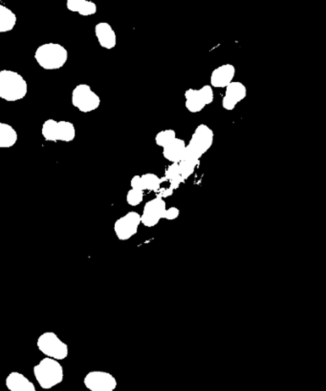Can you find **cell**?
<instances>
[{"label":"cell","mask_w":326,"mask_h":391,"mask_svg":"<svg viewBox=\"0 0 326 391\" xmlns=\"http://www.w3.org/2000/svg\"><path fill=\"white\" fill-rule=\"evenodd\" d=\"M175 137H177L175 131L173 129H167V130H163L156 135V143L160 147H165L168 143L173 142Z\"/></svg>","instance_id":"21"},{"label":"cell","mask_w":326,"mask_h":391,"mask_svg":"<svg viewBox=\"0 0 326 391\" xmlns=\"http://www.w3.org/2000/svg\"><path fill=\"white\" fill-rule=\"evenodd\" d=\"M66 7L70 12L78 13L83 16L95 15L97 5L90 0H66Z\"/></svg>","instance_id":"16"},{"label":"cell","mask_w":326,"mask_h":391,"mask_svg":"<svg viewBox=\"0 0 326 391\" xmlns=\"http://www.w3.org/2000/svg\"><path fill=\"white\" fill-rule=\"evenodd\" d=\"M27 81L21 74L11 70L0 71V98L6 101H19L26 97Z\"/></svg>","instance_id":"1"},{"label":"cell","mask_w":326,"mask_h":391,"mask_svg":"<svg viewBox=\"0 0 326 391\" xmlns=\"http://www.w3.org/2000/svg\"><path fill=\"white\" fill-rule=\"evenodd\" d=\"M95 35L98 42L106 50H111L116 46V33L108 22H100L95 26Z\"/></svg>","instance_id":"13"},{"label":"cell","mask_w":326,"mask_h":391,"mask_svg":"<svg viewBox=\"0 0 326 391\" xmlns=\"http://www.w3.org/2000/svg\"><path fill=\"white\" fill-rule=\"evenodd\" d=\"M131 188H133V189L145 191L141 176H134L131 179Z\"/></svg>","instance_id":"27"},{"label":"cell","mask_w":326,"mask_h":391,"mask_svg":"<svg viewBox=\"0 0 326 391\" xmlns=\"http://www.w3.org/2000/svg\"><path fill=\"white\" fill-rule=\"evenodd\" d=\"M140 224H141V215L135 211H131L115 222V234L120 241H128L136 234Z\"/></svg>","instance_id":"7"},{"label":"cell","mask_w":326,"mask_h":391,"mask_svg":"<svg viewBox=\"0 0 326 391\" xmlns=\"http://www.w3.org/2000/svg\"><path fill=\"white\" fill-rule=\"evenodd\" d=\"M8 390L10 391H36L35 385L24 374L13 371L7 376L5 381Z\"/></svg>","instance_id":"14"},{"label":"cell","mask_w":326,"mask_h":391,"mask_svg":"<svg viewBox=\"0 0 326 391\" xmlns=\"http://www.w3.org/2000/svg\"><path fill=\"white\" fill-rule=\"evenodd\" d=\"M213 140H215V134L212 129L206 125H200L193 132L189 145L203 156L212 147Z\"/></svg>","instance_id":"10"},{"label":"cell","mask_w":326,"mask_h":391,"mask_svg":"<svg viewBox=\"0 0 326 391\" xmlns=\"http://www.w3.org/2000/svg\"><path fill=\"white\" fill-rule=\"evenodd\" d=\"M173 190L171 189V188H167V189H163L162 191H160L159 197H161V198L165 199L168 198V197H170L173 195Z\"/></svg>","instance_id":"28"},{"label":"cell","mask_w":326,"mask_h":391,"mask_svg":"<svg viewBox=\"0 0 326 391\" xmlns=\"http://www.w3.org/2000/svg\"><path fill=\"white\" fill-rule=\"evenodd\" d=\"M18 133L13 126L8 123L0 122V148L13 147L18 142Z\"/></svg>","instance_id":"18"},{"label":"cell","mask_w":326,"mask_h":391,"mask_svg":"<svg viewBox=\"0 0 326 391\" xmlns=\"http://www.w3.org/2000/svg\"><path fill=\"white\" fill-rule=\"evenodd\" d=\"M34 375L42 388L49 390L63 381L64 371L57 360L46 357L35 365Z\"/></svg>","instance_id":"3"},{"label":"cell","mask_w":326,"mask_h":391,"mask_svg":"<svg viewBox=\"0 0 326 391\" xmlns=\"http://www.w3.org/2000/svg\"><path fill=\"white\" fill-rule=\"evenodd\" d=\"M72 104L78 111L90 113L99 108L101 98L88 84H78L72 92Z\"/></svg>","instance_id":"6"},{"label":"cell","mask_w":326,"mask_h":391,"mask_svg":"<svg viewBox=\"0 0 326 391\" xmlns=\"http://www.w3.org/2000/svg\"><path fill=\"white\" fill-rule=\"evenodd\" d=\"M247 95V88L243 83L240 81H232L226 87L223 100H222V106L227 111H232L238 104L243 101Z\"/></svg>","instance_id":"11"},{"label":"cell","mask_w":326,"mask_h":391,"mask_svg":"<svg viewBox=\"0 0 326 391\" xmlns=\"http://www.w3.org/2000/svg\"><path fill=\"white\" fill-rule=\"evenodd\" d=\"M35 60L44 70H58L66 66L68 52L63 45L50 42L41 45L36 50Z\"/></svg>","instance_id":"2"},{"label":"cell","mask_w":326,"mask_h":391,"mask_svg":"<svg viewBox=\"0 0 326 391\" xmlns=\"http://www.w3.org/2000/svg\"><path fill=\"white\" fill-rule=\"evenodd\" d=\"M83 384L91 391H113L117 387V381L112 374L106 371H90L84 377Z\"/></svg>","instance_id":"8"},{"label":"cell","mask_w":326,"mask_h":391,"mask_svg":"<svg viewBox=\"0 0 326 391\" xmlns=\"http://www.w3.org/2000/svg\"><path fill=\"white\" fill-rule=\"evenodd\" d=\"M165 209V202L161 197H156L145 204L144 211L141 216V224L146 227H153L161 221Z\"/></svg>","instance_id":"9"},{"label":"cell","mask_w":326,"mask_h":391,"mask_svg":"<svg viewBox=\"0 0 326 391\" xmlns=\"http://www.w3.org/2000/svg\"><path fill=\"white\" fill-rule=\"evenodd\" d=\"M141 178L145 190L148 191H158L162 182L165 181V179L159 178L153 173L145 174V175L141 176Z\"/></svg>","instance_id":"20"},{"label":"cell","mask_w":326,"mask_h":391,"mask_svg":"<svg viewBox=\"0 0 326 391\" xmlns=\"http://www.w3.org/2000/svg\"><path fill=\"white\" fill-rule=\"evenodd\" d=\"M199 94H200L202 100H203L204 103L207 105L213 103V100H215V94H213V87L210 85H204L202 86L200 89H198Z\"/></svg>","instance_id":"24"},{"label":"cell","mask_w":326,"mask_h":391,"mask_svg":"<svg viewBox=\"0 0 326 391\" xmlns=\"http://www.w3.org/2000/svg\"><path fill=\"white\" fill-rule=\"evenodd\" d=\"M179 214L180 211L178 208L170 207L168 208V209H165L163 219H168V221H173V219L178 218Z\"/></svg>","instance_id":"26"},{"label":"cell","mask_w":326,"mask_h":391,"mask_svg":"<svg viewBox=\"0 0 326 391\" xmlns=\"http://www.w3.org/2000/svg\"><path fill=\"white\" fill-rule=\"evenodd\" d=\"M41 135L47 142H70L75 140L76 129L72 122L66 120H47L42 125Z\"/></svg>","instance_id":"4"},{"label":"cell","mask_w":326,"mask_h":391,"mask_svg":"<svg viewBox=\"0 0 326 391\" xmlns=\"http://www.w3.org/2000/svg\"><path fill=\"white\" fill-rule=\"evenodd\" d=\"M144 199V191L133 189L131 188L128 191V195H126V202L131 207H137L139 205Z\"/></svg>","instance_id":"23"},{"label":"cell","mask_w":326,"mask_h":391,"mask_svg":"<svg viewBox=\"0 0 326 391\" xmlns=\"http://www.w3.org/2000/svg\"><path fill=\"white\" fill-rule=\"evenodd\" d=\"M180 176L178 162H173V165L168 166V170H165V179L167 181H171V179L177 178Z\"/></svg>","instance_id":"25"},{"label":"cell","mask_w":326,"mask_h":391,"mask_svg":"<svg viewBox=\"0 0 326 391\" xmlns=\"http://www.w3.org/2000/svg\"><path fill=\"white\" fill-rule=\"evenodd\" d=\"M39 350L44 355L56 360H64L68 356V345L58 338L54 332H44L36 341Z\"/></svg>","instance_id":"5"},{"label":"cell","mask_w":326,"mask_h":391,"mask_svg":"<svg viewBox=\"0 0 326 391\" xmlns=\"http://www.w3.org/2000/svg\"><path fill=\"white\" fill-rule=\"evenodd\" d=\"M235 75V67L232 64H223L213 70L210 75V86L215 88H226Z\"/></svg>","instance_id":"12"},{"label":"cell","mask_w":326,"mask_h":391,"mask_svg":"<svg viewBox=\"0 0 326 391\" xmlns=\"http://www.w3.org/2000/svg\"><path fill=\"white\" fill-rule=\"evenodd\" d=\"M196 165H198V163L189 162V160H180L178 162L179 173L184 181L193 175V173L195 172Z\"/></svg>","instance_id":"22"},{"label":"cell","mask_w":326,"mask_h":391,"mask_svg":"<svg viewBox=\"0 0 326 391\" xmlns=\"http://www.w3.org/2000/svg\"><path fill=\"white\" fill-rule=\"evenodd\" d=\"M16 24V14L9 8L0 4V33L12 31Z\"/></svg>","instance_id":"19"},{"label":"cell","mask_w":326,"mask_h":391,"mask_svg":"<svg viewBox=\"0 0 326 391\" xmlns=\"http://www.w3.org/2000/svg\"><path fill=\"white\" fill-rule=\"evenodd\" d=\"M184 140L175 137L173 142L163 147V156L170 162H179L182 160L185 149Z\"/></svg>","instance_id":"15"},{"label":"cell","mask_w":326,"mask_h":391,"mask_svg":"<svg viewBox=\"0 0 326 391\" xmlns=\"http://www.w3.org/2000/svg\"><path fill=\"white\" fill-rule=\"evenodd\" d=\"M185 108L190 113H199L202 110L205 108L206 104L204 103L203 100H202L200 94H199L198 90L196 89H188L185 92Z\"/></svg>","instance_id":"17"}]
</instances>
